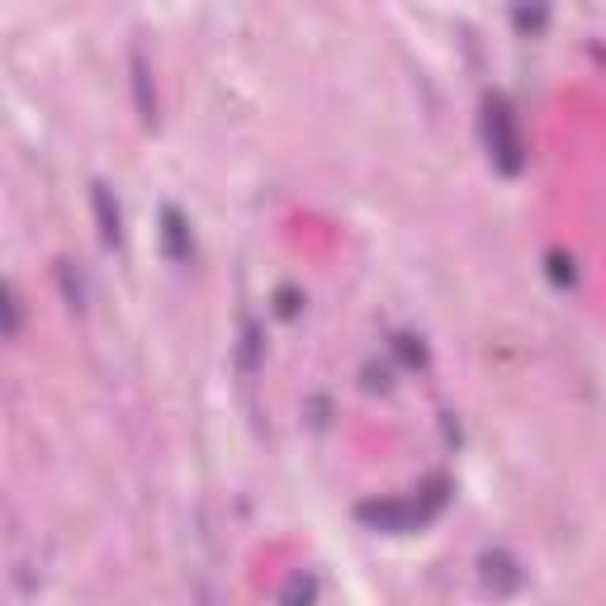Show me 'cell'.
Returning <instances> with one entry per match:
<instances>
[{
    "mask_svg": "<svg viewBox=\"0 0 606 606\" xmlns=\"http://www.w3.org/2000/svg\"><path fill=\"white\" fill-rule=\"evenodd\" d=\"M95 209H100V223H105V242H114V237H119V214H109V195L105 190H95Z\"/></svg>",
    "mask_w": 606,
    "mask_h": 606,
    "instance_id": "7a4b0ae2",
    "label": "cell"
},
{
    "mask_svg": "<svg viewBox=\"0 0 606 606\" xmlns=\"http://www.w3.org/2000/svg\"><path fill=\"white\" fill-rule=\"evenodd\" d=\"M488 147H493V157H498L502 171H517L521 166L517 124H512V114H507L502 105H488Z\"/></svg>",
    "mask_w": 606,
    "mask_h": 606,
    "instance_id": "6da1fadb",
    "label": "cell"
}]
</instances>
